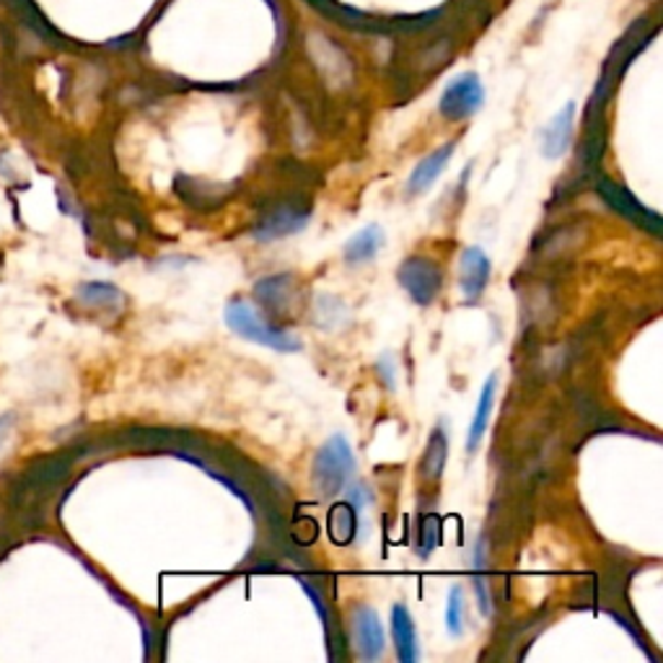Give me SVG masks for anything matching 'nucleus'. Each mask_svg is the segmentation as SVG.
I'll return each mask as SVG.
<instances>
[{"label": "nucleus", "mask_w": 663, "mask_h": 663, "mask_svg": "<svg viewBox=\"0 0 663 663\" xmlns=\"http://www.w3.org/2000/svg\"><path fill=\"white\" fill-rule=\"evenodd\" d=\"M485 104V86L482 79L477 73H462L454 81H449V86L443 89L439 98V112L441 117H446L449 123H462L477 115Z\"/></svg>", "instance_id": "nucleus-4"}, {"label": "nucleus", "mask_w": 663, "mask_h": 663, "mask_svg": "<svg viewBox=\"0 0 663 663\" xmlns=\"http://www.w3.org/2000/svg\"><path fill=\"white\" fill-rule=\"evenodd\" d=\"M381 246H384V231H381L379 225H365L363 231L350 236V242L345 244L342 249V257L350 267H361L379 257Z\"/></svg>", "instance_id": "nucleus-14"}, {"label": "nucleus", "mask_w": 663, "mask_h": 663, "mask_svg": "<svg viewBox=\"0 0 663 663\" xmlns=\"http://www.w3.org/2000/svg\"><path fill=\"white\" fill-rule=\"evenodd\" d=\"M392 638L397 648V659L402 663H415L420 659L418 653V627L405 604L397 602L392 606Z\"/></svg>", "instance_id": "nucleus-13"}, {"label": "nucleus", "mask_w": 663, "mask_h": 663, "mask_svg": "<svg viewBox=\"0 0 663 663\" xmlns=\"http://www.w3.org/2000/svg\"><path fill=\"white\" fill-rule=\"evenodd\" d=\"M435 545H439V521H435V516H426L418 542V555L428 557L435 549Z\"/></svg>", "instance_id": "nucleus-19"}, {"label": "nucleus", "mask_w": 663, "mask_h": 663, "mask_svg": "<svg viewBox=\"0 0 663 663\" xmlns=\"http://www.w3.org/2000/svg\"><path fill=\"white\" fill-rule=\"evenodd\" d=\"M596 193L602 195V200L609 206L615 213H619L623 218H627V221L643 225V229L651 231V234H659L661 229V218L653 213V210H648L643 202L635 197L630 189L617 185L615 179H609V176H598L596 182Z\"/></svg>", "instance_id": "nucleus-5"}, {"label": "nucleus", "mask_w": 663, "mask_h": 663, "mask_svg": "<svg viewBox=\"0 0 663 663\" xmlns=\"http://www.w3.org/2000/svg\"><path fill=\"white\" fill-rule=\"evenodd\" d=\"M575 132V102H568L542 130V153L547 159L566 156Z\"/></svg>", "instance_id": "nucleus-10"}, {"label": "nucleus", "mask_w": 663, "mask_h": 663, "mask_svg": "<svg viewBox=\"0 0 663 663\" xmlns=\"http://www.w3.org/2000/svg\"><path fill=\"white\" fill-rule=\"evenodd\" d=\"M254 295H257V301L267 309V314L278 316V319H286V316H291L301 303L299 278L291 272L270 275V278H263L257 286H254Z\"/></svg>", "instance_id": "nucleus-7"}, {"label": "nucleus", "mask_w": 663, "mask_h": 663, "mask_svg": "<svg viewBox=\"0 0 663 663\" xmlns=\"http://www.w3.org/2000/svg\"><path fill=\"white\" fill-rule=\"evenodd\" d=\"M350 630H352V643H356V651L363 661H379L386 651V635H384V625L376 615L373 606L361 604L350 617Z\"/></svg>", "instance_id": "nucleus-8"}, {"label": "nucleus", "mask_w": 663, "mask_h": 663, "mask_svg": "<svg viewBox=\"0 0 663 663\" xmlns=\"http://www.w3.org/2000/svg\"><path fill=\"white\" fill-rule=\"evenodd\" d=\"M446 630L451 638H462L464 635V589L462 585H451L449 602H446Z\"/></svg>", "instance_id": "nucleus-18"}, {"label": "nucleus", "mask_w": 663, "mask_h": 663, "mask_svg": "<svg viewBox=\"0 0 663 663\" xmlns=\"http://www.w3.org/2000/svg\"><path fill=\"white\" fill-rule=\"evenodd\" d=\"M352 472H356V454L345 435H332L322 443L312 462V485L319 492V498H337L348 488Z\"/></svg>", "instance_id": "nucleus-2"}, {"label": "nucleus", "mask_w": 663, "mask_h": 663, "mask_svg": "<svg viewBox=\"0 0 663 663\" xmlns=\"http://www.w3.org/2000/svg\"><path fill=\"white\" fill-rule=\"evenodd\" d=\"M0 265H3V257H0Z\"/></svg>", "instance_id": "nucleus-21"}, {"label": "nucleus", "mask_w": 663, "mask_h": 663, "mask_svg": "<svg viewBox=\"0 0 663 663\" xmlns=\"http://www.w3.org/2000/svg\"><path fill=\"white\" fill-rule=\"evenodd\" d=\"M309 218H312V206L306 200H286L267 210L263 221L254 225V236L259 242H275V239L301 231L309 223Z\"/></svg>", "instance_id": "nucleus-6"}, {"label": "nucleus", "mask_w": 663, "mask_h": 663, "mask_svg": "<svg viewBox=\"0 0 663 663\" xmlns=\"http://www.w3.org/2000/svg\"><path fill=\"white\" fill-rule=\"evenodd\" d=\"M456 143H446L441 148H435V151H430L426 159L420 161L418 166L412 168L410 179H407V195H422L428 193L430 185H433L439 176L446 172L451 156H454Z\"/></svg>", "instance_id": "nucleus-12"}, {"label": "nucleus", "mask_w": 663, "mask_h": 663, "mask_svg": "<svg viewBox=\"0 0 663 663\" xmlns=\"http://www.w3.org/2000/svg\"><path fill=\"white\" fill-rule=\"evenodd\" d=\"M397 283L418 306H430L443 291V270L428 254H410L397 270Z\"/></svg>", "instance_id": "nucleus-3"}, {"label": "nucleus", "mask_w": 663, "mask_h": 663, "mask_svg": "<svg viewBox=\"0 0 663 663\" xmlns=\"http://www.w3.org/2000/svg\"><path fill=\"white\" fill-rule=\"evenodd\" d=\"M446 456H449V439L446 433H443V428H435L433 433H430L426 454H422L420 477L426 479V482H439L443 467H446Z\"/></svg>", "instance_id": "nucleus-15"}, {"label": "nucleus", "mask_w": 663, "mask_h": 663, "mask_svg": "<svg viewBox=\"0 0 663 663\" xmlns=\"http://www.w3.org/2000/svg\"><path fill=\"white\" fill-rule=\"evenodd\" d=\"M498 386H500L498 373H490L488 381L482 384V392H479L475 415H472V422H469V430H467V451H469V454H475V451L479 449V443H482V439H485V433H488V426H490V418H492V407H496V397H498Z\"/></svg>", "instance_id": "nucleus-11"}, {"label": "nucleus", "mask_w": 663, "mask_h": 663, "mask_svg": "<svg viewBox=\"0 0 663 663\" xmlns=\"http://www.w3.org/2000/svg\"><path fill=\"white\" fill-rule=\"evenodd\" d=\"M492 263L479 246H467L458 257V291H462L464 303H477L485 295V288L490 283Z\"/></svg>", "instance_id": "nucleus-9"}, {"label": "nucleus", "mask_w": 663, "mask_h": 663, "mask_svg": "<svg viewBox=\"0 0 663 663\" xmlns=\"http://www.w3.org/2000/svg\"><path fill=\"white\" fill-rule=\"evenodd\" d=\"M225 324L236 332L244 340L263 345V348L278 350V352H299L303 345L293 332H288L278 324L263 319V314L257 312V306L249 301L234 299L225 306Z\"/></svg>", "instance_id": "nucleus-1"}, {"label": "nucleus", "mask_w": 663, "mask_h": 663, "mask_svg": "<svg viewBox=\"0 0 663 663\" xmlns=\"http://www.w3.org/2000/svg\"><path fill=\"white\" fill-rule=\"evenodd\" d=\"M358 505L356 503H337L329 513V534L337 545H348L356 537L358 528Z\"/></svg>", "instance_id": "nucleus-17"}, {"label": "nucleus", "mask_w": 663, "mask_h": 663, "mask_svg": "<svg viewBox=\"0 0 663 663\" xmlns=\"http://www.w3.org/2000/svg\"><path fill=\"white\" fill-rule=\"evenodd\" d=\"M13 428H16V415H11V412L0 415V454H3L5 443L11 441Z\"/></svg>", "instance_id": "nucleus-20"}, {"label": "nucleus", "mask_w": 663, "mask_h": 663, "mask_svg": "<svg viewBox=\"0 0 663 663\" xmlns=\"http://www.w3.org/2000/svg\"><path fill=\"white\" fill-rule=\"evenodd\" d=\"M79 301L94 312H119L123 309V293L112 283H86L79 288Z\"/></svg>", "instance_id": "nucleus-16"}]
</instances>
